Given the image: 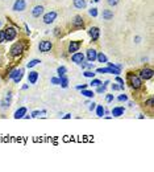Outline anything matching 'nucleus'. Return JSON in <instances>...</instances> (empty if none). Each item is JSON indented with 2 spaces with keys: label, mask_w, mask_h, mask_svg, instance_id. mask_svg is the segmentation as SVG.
Listing matches in <instances>:
<instances>
[{
  "label": "nucleus",
  "mask_w": 154,
  "mask_h": 172,
  "mask_svg": "<svg viewBox=\"0 0 154 172\" xmlns=\"http://www.w3.org/2000/svg\"><path fill=\"white\" fill-rule=\"evenodd\" d=\"M126 79H128V83L132 89L134 90H138L142 87V79L140 78L137 74L134 73H128V76H126Z\"/></svg>",
  "instance_id": "f257e3e1"
},
{
  "label": "nucleus",
  "mask_w": 154,
  "mask_h": 172,
  "mask_svg": "<svg viewBox=\"0 0 154 172\" xmlns=\"http://www.w3.org/2000/svg\"><path fill=\"white\" fill-rule=\"evenodd\" d=\"M24 50H25L24 42H23V41H19V42H15V44H13V45L11 46L9 54H11V57H19V56L23 54Z\"/></svg>",
  "instance_id": "f03ea898"
},
{
  "label": "nucleus",
  "mask_w": 154,
  "mask_h": 172,
  "mask_svg": "<svg viewBox=\"0 0 154 172\" xmlns=\"http://www.w3.org/2000/svg\"><path fill=\"white\" fill-rule=\"evenodd\" d=\"M4 36H6V42L8 41H13L17 37V29L15 26H7L4 29Z\"/></svg>",
  "instance_id": "7ed1b4c3"
},
{
  "label": "nucleus",
  "mask_w": 154,
  "mask_h": 172,
  "mask_svg": "<svg viewBox=\"0 0 154 172\" xmlns=\"http://www.w3.org/2000/svg\"><path fill=\"white\" fill-rule=\"evenodd\" d=\"M57 16H58V13H57L55 11H50V12H47V13H43V15H42V21H43V24H46V25L53 24V23L55 21Z\"/></svg>",
  "instance_id": "20e7f679"
},
{
  "label": "nucleus",
  "mask_w": 154,
  "mask_h": 172,
  "mask_svg": "<svg viewBox=\"0 0 154 172\" xmlns=\"http://www.w3.org/2000/svg\"><path fill=\"white\" fill-rule=\"evenodd\" d=\"M53 49V42L50 40H42L38 44V50L41 53H49Z\"/></svg>",
  "instance_id": "39448f33"
},
{
  "label": "nucleus",
  "mask_w": 154,
  "mask_h": 172,
  "mask_svg": "<svg viewBox=\"0 0 154 172\" xmlns=\"http://www.w3.org/2000/svg\"><path fill=\"white\" fill-rule=\"evenodd\" d=\"M96 73L99 74H115V76H118L121 73V69H117V68H98L96 69Z\"/></svg>",
  "instance_id": "423d86ee"
},
{
  "label": "nucleus",
  "mask_w": 154,
  "mask_h": 172,
  "mask_svg": "<svg viewBox=\"0 0 154 172\" xmlns=\"http://www.w3.org/2000/svg\"><path fill=\"white\" fill-rule=\"evenodd\" d=\"M154 76V72H153V69L150 68H144L140 70V73H138V77L142 79V81H148V79H152Z\"/></svg>",
  "instance_id": "0eeeda50"
},
{
  "label": "nucleus",
  "mask_w": 154,
  "mask_h": 172,
  "mask_svg": "<svg viewBox=\"0 0 154 172\" xmlns=\"http://www.w3.org/2000/svg\"><path fill=\"white\" fill-rule=\"evenodd\" d=\"M87 32H88V36L91 37L92 42H95V41H98V40H99V37H100V29L98 28V26H91Z\"/></svg>",
  "instance_id": "6e6552de"
},
{
  "label": "nucleus",
  "mask_w": 154,
  "mask_h": 172,
  "mask_svg": "<svg viewBox=\"0 0 154 172\" xmlns=\"http://www.w3.org/2000/svg\"><path fill=\"white\" fill-rule=\"evenodd\" d=\"M26 10V2L25 0H16L12 6V11L15 12H23Z\"/></svg>",
  "instance_id": "1a4fd4ad"
},
{
  "label": "nucleus",
  "mask_w": 154,
  "mask_h": 172,
  "mask_svg": "<svg viewBox=\"0 0 154 172\" xmlns=\"http://www.w3.org/2000/svg\"><path fill=\"white\" fill-rule=\"evenodd\" d=\"M11 103H12V93L8 91L6 94V97H4V99L0 102V107H2L3 110H7V109H9Z\"/></svg>",
  "instance_id": "9d476101"
},
{
  "label": "nucleus",
  "mask_w": 154,
  "mask_h": 172,
  "mask_svg": "<svg viewBox=\"0 0 154 172\" xmlns=\"http://www.w3.org/2000/svg\"><path fill=\"white\" fill-rule=\"evenodd\" d=\"M81 46H82V41H79V40H77V41H70L69 46H67V52L70 54H73V53H75L81 49Z\"/></svg>",
  "instance_id": "9b49d317"
},
{
  "label": "nucleus",
  "mask_w": 154,
  "mask_h": 172,
  "mask_svg": "<svg viewBox=\"0 0 154 172\" xmlns=\"http://www.w3.org/2000/svg\"><path fill=\"white\" fill-rule=\"evenodd\" d=\"M86 60V57H85V54H83L82 52H75V53H73L71 54V61L74 64H77V65H81L83 61Z\"/></svg>",
  "instance_id": "f8f14e48"
},
{
  "label": "nucleus",
  "mask_w": 154,
  "mask_h": 172,
  "mask_svg": "<svg viewBox=\"0 0 154 172\" xmlns=\"http://www.w3.org/2000/svg\"><path fill=\"white\" fill-rule=\"evenodd\" d=\"M85 57H86V60L88 61V62H95L96 57H98V52H96L95 49H91V48H90V49H87Z\"/></svg>",
  "instance_id": "ddd939ff"
},
{
  "label": "nucleus",
  "mask_w": 154,
  "mask_h": 172,
  "mask_svg": "<svg viewBox=\"0 0 154 172\" xmlns=\"http://www.w3.org/2000/svg\"><path fill=\"white\" fill-rule=\"evenodd\" d=\"M38 78H39V73L36 72V70H32V72L28 73V83H30V85H36Z\"/></svg>",
  "instance_id": "4468645a"
},
{
  "label": "nucleus",
  "mask_w": 154,
  "mask_h": 172,
  "mask_svg": "<svg viewBox=\"0 0 154 172\" xmlns=\"http://www.w3.org/2000/svg\"><path fill=\"white\" fill-rule=\"evenodd\" d=\"M73 26L75 29H83V28H85V21H83V17L77 15L75 17H74V20H73Z\"/></svg>",
  "instance_id": "2eb2a0df"
},
{
  "label": "nucleus",
  "mask_w": 154,
  "mask_h": 172,
  "mask_svg": "<svg viewBox=\"0 0 154 172\" xmlns=\"http://www.w3.org/2000/svg\"><path fill=\"white\" fill-rule=\"evenodd\" d=\"M124 113H125V109L122 107V106H116V107H113L112 109V117H115V118H118V117H121V115H124Z\"/></svg>",
  "instance_id": "dca6fc26"
},
{
  "label": "nucleus",
  "mask_w": 154,
  "mask_h": 172,
  "mask_svg": "<svg viewBox=\"0 0 154 172\" xmlns=\"http://www.w3.org/2000/svg\"><path fill=\"white\" fill-rule=\"evenodd\" d=\"M43 13H45V8H43L42 6L33 7V10H32V16L33 17H39V16H42Z\"/></svg>",
  "instance_id": "f3484780"
},
{
  "label": "nucleus",
  "mask_w": 154,
  "mask_h": 172,
  "mask_svg": "<svg viewBox=\"0 0 154 172\" xmlns=\"http://www.w3.org/2000/svg\"><path fill=\"white\" fill-rule=\"evenodd\" d=\"M26 113H28V109L24 107V106H23V107L17 109L16 111H15V115H13V118H15V119H23V118H24V115H25Z\"/></svg>",
  "instance_id": "a211bd4d"
},
{
  "label": "nucleus",
  "mask_w": 154,
  "mask_h": 172,
  "mask_svg": "<svg viewBox=\"0 0 154 172\" xmlns=\"http://www.w3.org/2000/svg\"><path fill=\"white\" fill-rule=\"evenodd\" d=\"M73 6L77 10H85L87 7V3H86V0H73Z\"/></svg>",
  "instance_id": "6ab92c4d"
},
{
  "label": "nucleus",
  "mask_w": 154,
  "mask_h": 172,
  "mask_svg": "<svg viewBox=\"0 0 154 172\" xmlns=\"http://www.w3.org/2000/svg\"><path fill=\"white\" fill-rule=\"evenodd\" d=\"M103 20H112L113 19V12L111 11V10H104L103 11Z\"/></svg>",
  "instance_id": "aec40b11"
},
{
  "label": "nucleus",
  "mask_w": 154,
  "mask_h": 172,
  "mask_svg": "<svg viewBox=\"0 0 154 172\" xmlns=\"http://www.w3.org/2000/svg\"><path fill=\"white\" fill-rule=\"evenodd\" d=\"M95 113H96V117H99V118H103L105 115V114H104V107L102 105H96Z\"/></svg>",
  "instance_id": "412c9836"
},
{
  "label": "nucleus",
  "mask_w": 154,
  "mask_h": 172,
  "mask_svg": "<svg viewBox=\"0 0 154 172\" xmlns=\"http://www.w3.org/2000/svg\"><path fill=\"white\" fill-rule=\"evenodd\" d=\"M96 61H98V62H100V64H105L108 61V58H107V56L104 54L103 52H98V57H96Z\"/></svg>",
  "instance_id": "4be33fe9"
},
{
  "label": "nucleus",
  "mask_w": 154,
  "mask_h": 172,
  "mask_svg": "<svg viewBox=\"0 0 154 172\" xmlns=\"http://www.w3.org/2000/svg\"><path fill=\"white\" fill-rule=\"evenodd\" d=\"M82 95L86 97V98H94L95 97V93L92 90H88V89H83L82 90Z\"/></svg>",
  "instance_id": "5701e85b"
},
{
  "label": "nucleus",
  "mask_w": 154,
  "mask_h": 172,
  "mask_svg": "<svg viewBox=\"0 0 154 172\" xmlns=\"http://www.w3.org/2000/svg\"><path fill=\"white\" fill-rule=\"evenodd\" d=\"M23 77H24V69H20V72H19V74L12 79L15 83H20L21 82V79H23Z\"/></svg>",
  "instance_id": "b1692460"
},
{
  "label": "nucleus",
  "mask_w": 154,
  "mask_h": 172,
  "mask_svg": "<svg viewBox=\"0 0 154 172\" xmlns=\"http://www.w3.org/2000/svg\"><path fill=\"white\" fill-rule=\"evenodd\" d=\"M39 62H41V61H39L38 58H34V60H30L28 64H26V68L28 69H32V68H34V66H37Z\"/></svg>",
  "instance_id": "393cba45"
},
{
  "label": "nucleus",
  "mask_w": 154,
  "mask_h": 172,
  "mask_svg": "<svg viewBox=\"0 0 154 172\" xmlns=\"http://www.w3.org/2000/svg\"><path fill=\"white\" fill-rule=\"evenodd\" d=\"M66 73H67V69H66V66H59V68L57 69V74H58L59 78L66 76Z\"/></svg>",
  "instance_id": "a878e982"
},
{
  "label": "nucleus",
  "mask_w": 154,
  "mask_h": 172,
  "mask_svg": "<svg viewBox=\"0 0 154 172\" xmlns=\"http://www.w3.org/2000/svg\"><path fill=\"white\" fill-rule=\"evenodd\" d=\"M61 87L62 89H66V87H69V78L66 77V76H63V77H61Z\"/></svg>",
  "instance_id": "bb28decb"
},
{
  "label": "nucleus",
  "mask_w": 154,
  "mask_h": 172,
  "mask_svg": "<svg viewBox=\"0 0 154 172\" xmlns=\"http://www.w3.org/2000/svg\"><path fill=\"white\" fill-rule=\"evenodd\" d=\"M102 81H100V79H98V78H91V82L88 83V85L91 86V87H96V86H99V85H102Z\"/></svg>",
  "instance_id": "cd10ccee"
},
{
  "label": "nucleus",
  "mask_w": 154,
  "mask_h": 172,
  "mask_svg": "<svg viewBox=\"0 0 154 172\" xmlns=\"http://www.w3.org/2000/svg\"><path fill=\"white\" fill-rule=\"evenodd\" d=\"M105 91H107V86L103 85V83L96 86V93H98V94H105Z\"/></svg>",
  "instance_id": "c85d7f7f"
},
{
  "label": "nucleus",
  "mask_w": 154,
  "mask_h": 172,
  "mask_svg": "<svg viewBox=\"0 0 154 172\" xmlns=\"http://www.w3.org/2000/svg\"><path fill=\"white\" fill-rule=\"evenodd\" d=\"M95 72H94V70H85V72H83V76H85L86 78H94L95 77Z\"/></svg>",
  "instance_id": "c756f323"
},
{
  "label": "nucleus",
  "mask_w": 154,
  "mask_h": 172,
  "mask_svg": "<svg viewBox=\"0 0 154 172\" xmlns=\"http://www.w3.org/2000/svg\"><path fill=\"white\" fill-rule=\"evenodd\" d=\"M116 82L118 83V86H120V90H124V89H125V83H124V79H122L121 77L116 76Z\"/></svg>",
  "instance_id": "7c9ffc66"
},
{
  "label": "nucleus",
  "mask_w": 154,
  "mask_h": 172,
  "mask_svg": "<svg viewBox=\"0 0 154 172\" xmlns=\"http://www.w3.org/2000/svg\"><path fill=\"white\" fill-rule=\"evenodd\" d=\"M88 15H90L91 17H98V15H99V12H98V8H95V7L90 8V10H88Z\"/></svg>",
  "instance_id": "2f4dec72"
},
{
  "label": "nucleus",
  "mask_w": 154,
  "mask_h": 172,
  "mask_svg": "<svg viewBox=\"0 0 154 172\" xmlns=\"http://www.w3.org/2000/svg\"><path fill=\"white\" fill-rule=\"evenodd\" d=\"M39 114H46V110H41V111H39V110H34V111L30 114V117L37 118V117H39Z\"/></svg>",
  "instance_id": "473e14b6"
},
{
  "label": "nucleus",
  "mask_w": 154,
  "mask_h": 172,
  "mask_svg": "<svg viewBox=\"0 0 154 172\" xmlns=\"http://www.w3.org/2000/svg\"><path fill=\"white\" fill-rule=\"evenodd\" d=\"M19 72H20V69H12L11 73H9V76H8V78H9V79H13V78L17 76V74H19Z\"/></svg>",
  "instance_id": "72a5a7b5"
},
{
  "label": "nucleus",
  "mask_w": 154,
  "mask_h": 172,
  "mask_svg": "<svg viewBox=\"0 0 154 172\" xmlns=\"http://www.w3.org/2000/svg\"><path fill=\"white\" fill-rule=\"evenodd\" d=\"M117 101H118V102H126V101H128V95H125V94L118 95L117 97Z\"/></svg>",
  "instance_id": "f704fd0d"
},
{
  "label": "nucleus",
  "mask_w": 154,
  "mask_h": 172,
  "mask_svg": "<svg viewBox=\"0 0 154 172\" xmlns=\"http://www.w3.org/2000/svg\"><path fill=\"white\" fill-rule=\"evenodd\" d=\"M50 82L53 83V85H59V83H61V78L59 77H53V78H50Z\"/></svg>",
  "instance_id": "c9c22d12"
},
{
  "label": "nucleus",
  "mask_w": 154,
  "mask_h": 172,
  "mask_svg": "<svg viewBox=\"0 0 154 172\" xmlns=\"http://www.w3.org/2000/svg\"><path fill=\"white\" fill-rule=\"evenodd\" d=\"M145 106H148V107H153L154 106V99L153 98H149L145 101Z\"/></svg>",
  "instance_id": "e433bc0d"
},
{
  "label": "nucleus",
  "mask_w": 154,
  "mask_h": 172,
  "mask_svg": "<svg viewBox=\"0 0 154 172\" xmlns=\"http://www.w3.org/2000/svg\"><path fill=\"white\" fill-rule=\"evenodd\" d=\"M118 2H120V0H107L108 6H111V7H116L118 4Z\"/></svg>",
  "instance_id": "4c0bfd02"
},
{
  "label": "nucleus",
  "mask_w": 154,
  "mask_h": 172,
  "mask_svg": "<svg viewBox=\"0 0 154 172\" xmlns=\"http://www.w3.org/2000/svg\"><path fill=\"white\" fill-rule=\"evenodd\" d=\"M113 99H115V97H113V94H107V95H105V101H107L108 103H109V102H112Z\"/></svg>",
  "instance_id": "58836bf2"
},
{
  "label": "nucleus",
  "mask_w": 154,
  "mask_h": 172,
  "mask_svg": "<svg viewBox=\"0 0 154 172\" xmlns=\"http://www.w3.org/2000/svg\"><path fill=\"white\" fill-rule=\"evenodd\" d=\"M6 42V36H4V30H0V44Z\"/></svg>",
  "instance_id": "ea45409f"
},
{
  "label": "nucleus",
  "mask_w": 154,
  "mask_h": 172,
  "mask_svg": "<svg viewBox=\"0 0 154 172\" xmlns=\"http://www.w3.org/2000/svg\"><path fill=\"white\" fill-rule=\"evenodd\" d=\"M87 86H88L87 83H82V85H78L75 89H77V90H83V89H87Z\"/></svg>",
  "instance_id": "a19ab883"
},
{
  "label": "nucleus",
  "mask_w": 154,
  "mask_h": 172,
  "mask_svg": "<svg viewBox=\"0 0 154 172\" xmlns=\"http://www.w3.org/2000/svg\"><path fill=\"white\" fill-rule=\"evenodd\" d=\"M96 105H98V103H95V102H90V106H88V110H90V111H95Z\"/></svg>",
  "instance_id": "79ce46f5"
},
{
  "label": "nucleus",
  "mask_w": 154,
  "mask_h": 172,
  "mask_svg": "<svg viewBox=\"0 0 154 172\" xmlns=\"http://www.w3.org/2000/svg\"><path fill=\"white\" fill-rule=\"evenodd\" d=\"M112 91H117V90H120V86L117 85V83H112Z\"/></svg>",
  "instance_id": "37998d69"
},
{
  "label": "nucleus",
  "mask_w": 154,
  "mask_h": 172,
  "mask_svg": "<svg viewBox=\"0 0 154 172\" xmlns=\"http://www.w3.org/2000/svg\"><path fill=\"white\" fill-rule=\"evenodd\" d=\"M141 40H142L141 36H136V37H134V42H136V44H140V42H141Z\"/></svg>",
  "instance_id": "c03bdc74"
},
{
  "label": "nucleus",
  "mask_w": 154,
  "mask_h": 172,
  "mask_svg": "<svg viewBox=\"0 0 154 172\" xmlns=\"http://www.w3.org/2000/svg\"><path fill=\"white\" fill-rule=\"evenodd\" d=\"M24 28H25V32L28 33V34H30V29H29V26L26 25V24H24Z\"/></svg>",
  "instance_id": "a18cd8bd"
},
{
  "label": "nucleus",
  "mask_w": 154,
  "mask_h": 172,
  "mask_svg": "<svg viewBox=\"0 0 154 172\" xmlns=\"http://www.w3.org/2000/svg\"><path fill=\"white\" fill-rule=\"evenodd\" d=\"M59 30H61L59 28H55V29H54V34H55L57 37H59Z\"/></svg>",
  "instance_id": "49530a36"
},
{
  "label": "nucleus",
  "mask_w": 154,
  "mask_h": 172,
  "mask_svg": "<svg viewBox=\"0 0 154 172\" xmlns=\"http://www.w3.org/2000/svg\"><path fill=\"white\" fill-rule=\"evenodd\" d=\"M70 118H71V114H65V115H63V119H70Z\"/></svg>",
  "instance_id": "de8ad7c7"
},
{
  "label": "nucleus",
  "mask_w": 154,
  "mask_h": 172,
  "mask_svg": "<svg viewBox=\"0 0 154 172\" xmlns=\"http://www.w3.org/2000/svg\"><path fill=\"white\" fill-rule=\"evenodd\" d=\"M28 87H29V85H23V87H21V89H23V90H28Z\"/></svg>",
  "instance_id": "09e8293b"
},
{
  "label": "nucleus",
  "mask_w": 154,
  "mask_h": 172,
  "mask_svg": "<svg viewBox=\"0 0 154 172\" xmlns=\"http://www.w3.org/2000/svg\"><path fill=\"white\" fill-rule=\"evenodd\" d=\"M109 83H111V82H109V81H108V79H107V81H104V82H103V85H105V86H108V85H109Z\"/></svg>",
  "instance_id": "8fccbe9b"
},
{
  "label": "nucleus",
  "mask_w": 154,
  "mask_h": 172,
  "mask_svg": "<svg viewBox=\"0 0 154 172\" xmlns=\"http://www.w3.org/2000/svg\"><path fill=\"white\" fill-rule=\"evenodd\" d=\"M141 61H142V62L145 64V62H146V61H148V58H146V57H142V58H141Z\"/></svg>",
  "instance_id": "3c124183"
},
{
  "label": "nucleus",
  "mask_w": 154,
  "mask_h": 172,
  "mask_svg": "<svg viewBox=\"0 0 154 172\" xmlns=\"http://www.w3.org/2000/svg\"><path fill=\"white\" fill-rule=\"evenodd\" d=\"M3 26V20H0V28H2Z\"/></svg>",
  "instance_id": "603ef678"
},
{
  "label": "nucleus",
  "mask_w": 154,
  "mask_h": 172,
  "mask_svg": "<svg viewBox=\"0 0 154 172\" xmlns=\"http://www.w3.org/2000/svg\"><path fill=\"white\" fill-rule=\"evenodd\" d=\"M94 2H95V3H99V2H100V0H94Z\"/></svg>",
  "instance_id": "864d4df0"
}]
</instances>
